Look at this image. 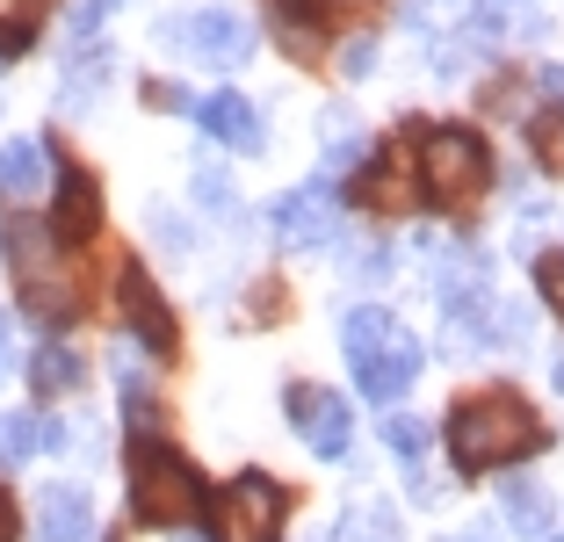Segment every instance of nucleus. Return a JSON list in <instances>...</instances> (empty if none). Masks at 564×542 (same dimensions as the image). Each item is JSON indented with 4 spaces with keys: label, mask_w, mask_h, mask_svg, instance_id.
Wrapping results in <instances>:
<instances>
[{
    "label": "nucleus",
    "mask_w": 564,
    "mask_h": 542,
    "mask_svg": "<svg viewBox=\"0 0 564 542\" xmlns=\"http://www.w3.org/2000/svg\"><path fill=\"white\" fill-rule=\"evenodd\" d=\"M326 542H399V521H391L383 507H362V513H348V521L333 528Z\"/></svg>",
    "instance_id": "21"
},
{
    "label": "nucleus",
    "mask_w": 564,
    "mask_h": 542,
    "mask_svg": "<svg viewBox=\"0 0 564 542\" xmlns=\"http://www.w3.org/2000/svg\"><path fill=\"white\" fill-rule=\"evenodd\" d=\"M123 318H131V333L152 347V355H174L182 347V333H174V312H166V296L152 290V275L145 268H123Z\"/></svg>",
    "instance_id": "10"
},
{
    "label": "nucleus",
    "mask_w": 564,
    "mask_h": 542,
    "mask_svg": "<svg viewBox=\"0 0 564 542\" xmlns=\"http://www.w3.org/2000/svg\"><path fill=\"white\" fill-rule=\"evenodd\" d=\"M0 355H8V318H0Z\"/></svg>",
    "instance_id": "33"
},
{
    "label": "nucleus",
    "mask_w": 564,
    "mask_h": 542,
    "mask_svg": "<svg viewBox=\"0 0 564 542\" xmlns=\"http://www.w3.org/2000/svg\"><path fill=\"white\" fill-rule=\"evenodd\" d=\"M217 521H225V542H275V528H282V492H275V477L239 470L232 492H225V507H217Z\"/></svg>",
    "instance_id": "7"
},
{
    "label": "nucleus",
    "mask_w": 564,
    "mask_h": 542,
    "mask_svg": "<svg viewBox=\"0 0 564 542\" xmlns=\"http://www.w3.org/2000/svg\"><path fill=\"white\" fill-rule=\"evenodd\" d=\"M529 145H535V160H543L550 174H564V109L535 116V123H529Z\"/></svg>",
    "instance_id": "22"
},
{
    "label": "nucleus",
    "mask_w": 564,
    "mask_h": 542,
    "mask_svg": "<svg viewBox=\"0 0 564 542\" xmlns=\"http://www.w3.org/2000/svg\"><path fill=\"white\" fill-rule=\"evenodd\" d=\"M95 225H101L95 174L66 166V174H58V196H51V239H58V247H80V239H95Z\"/></svg>",
    "instance_id": "11"
},
{
    "label": "nucleus",
    "mask_w": 564,
    "mask_h": 542,
    "mask_svg": "<svg viewBox=\"0 0 564 542\" xmlns=\"http://www.w3.org/2000/svg\"><path fill=\"white\" fill-rule=\"evenodd\" d=\"M123 412H131L138 427H145V434H152V383H145V377H138V369H123Z\"/></svg>",
    "instance_id": "25"
},
{
    "label": "nucleus",
    "mask_w": 564,
    "mask_h": 542,
    "mask_svg": "<svg viewBox=\"0 0 564 542\" xmlns=\"http://www.w3.org/2000/svg\"><path fill=\"white\" fill-rule=\"evenodd\" d=\"M550 542H564V535H550Z\"/></svg>",
    "instance_id": "36"
},
{
    "label": "nucleus",
    "mask_w": 564,
    "mask_h": 542,
    "mask_svg": "<svg viewBox=\"0 0 564 542\" xmlns=\"http://www.w3.org/2000/svg\"><path fill=\"white\" fill-rule=\"evenodd\" d=\"M304 15H318V22H362L377 0H297Z\"/></svg>",
    "instance_id": "24"
},
{
    "label": "nucleus",
    "mask_w": 564,
    "mask_h": 542,
    "mask_svg": "<svg viewBox=\"0 0 564 542\" xmlns=\"http://www.w3.org/2000/svg\"><path fill=\"white\" fill-rule=\"evenodd\" d=\"M196 196H203V203H217V210H232V181L217 174V166H196Z\"/></svg>",
    "instance_id": "26"
},
{
    "label": "nucleus",
    "mask_w": 564,
    "mask_h": 542,
    "mask_svg": "<svg viewBox=\"0 0 564 542\" xmlns=\"http://www.w3.org/2000/svg\"><path fill=\"white\" fill-rule=\"evenodd\" d=\"M80 377H87V361H80V347H73V340H44V347H36V361H30L36 391H73Z\"/></svg>",
    "instance_id": "18"
},
{
    "label": "nucleus",
    "mask_w": 564,
    "mask_h": 542,
    "mask_svg": "<svg viewBox=\"0 0 564 542\" xmlns=\"http://www.w3.org/2000/svg\"><path fill=\"white\" fill-rule=\"evenodd\" d=\"M51 181V152L36 145V138H8L0 145V196L8 203H36Z\"/></svg>",
    "instance_id": "13"
},
{
    "label": "nucleus",
    "mask_w": 564,
    "mask_h": 542,
    "mask_svg": "<svg viewBox=\"0 0 564 542\" xmlns=\"http://www.w3.org/2000/svg\"><path fill=\"white\" fill-rule=\"evenodd\" d=\"M275 36H282V51H290V58H318V30L304 22V8H297V0H290V8L275 15Z\"/></svg>",
    "instance_id": "23"
},
{
    "label": "nucleus",
    "mask_w": 564,
    "mask_h": 542,
    "mask_svg": "<svg viewBox=\"0 0 564 542\" xmlns=\"http://www.w3.org/2000/svg\"><path fill=\"white\" fill-rule=\"evenodd\" d=\"M44 542H95V513H87L80 485H51L44 492Z\"/></svg>",
    "instance_id": "14"
},
{
    "label": "nucleus",
    "mask_w": 564,
    "mask_h": 542,
    "mask_svg": "<svg viewBox=\"0 0 564 542\" xmlns=\"http://www.w3.org/2000/svg\"><path fill=\"white\" fill-rule=\"evenodd\" d=\"M543 296H550V312L564 318V253H543Z\"/></svg>",
    "instance_id": "27"
},
{
    "label": "nucleus",
    "mask_w": 564,
    "mask_h": 542,
    "mask_svg": "<svg viewBox=\"0 0 564 542\" xmlns=\"http://www.w3.org/2000/svg\"><path fill=\"white\" fill-rule=\"evenodd\" d=\"M145 101H152V109H188V95H182V87H166V80H152Z\"/></svg>",
    "instance_id": "29"
},
{
    "label": "nucleus",
    "mask_w": 564,
    "mask_h": 542,
    "mask_svg": "<svg viewBox=\"0 0 564 542\" xmlns=\"http://www.w3.org/2000/svg\"><path fill=\"white\" fill-rule=\"evenodd\" d=\"M58 442H66V427L44 420V412H8L0 420V463H30L36 448H58Z\"/></svg>",
    "instance_id": "15"
},
{
    "label": "nucleus",
    "mask_w": 564,
    "mask_h": 542,
    "mask_svg": "<svg viewBox=\"0 0 564 542\" xmlns=\"http://www.w3.org/2000/svg\"><path fill=\"white\" fill-rule=\"evenodd\" d=\"M131 507H138V521H152V528H196L203 513H210V485L196 477V463L174 442L138 434L131 442Z\"/></svg>",
    "instance_id": "2"
},
{
    "label": "nucleus",
    "mask_w": 564,
    "mask_h": 542,
    "mask_svg": "<svg viewBox=\"0 0 564 542\" xmlns=\"http://www.w3.org/2000/svg\"><path fill=\"white\" fill-rule=\"evenodd\" d=\"M51 0H0V51H22L36 36V22H44Z\"/></svg>",
    "instance_id": "20"
},
{
    "label": "nucleus",
    "mask_w": 564,
    "mask_h": 542,
    "mask_svg": "<svg viewBox=\"0 0 564 542\" xmlns=\"http://www.w3.org/2000/svg\"><path fill=\"white\" fill-rule=\"evenodd\" d=\"M160 36L182 58H196V66H247L253 58V30H247V15L239 8H188V15H166L160 22Z\"/></svg>",
    "instance_id": "5"
},
{
    "label": "nucleus",
    "mask_w": 564,
    "mask_h": 542,
    "mask_svg": "<svg viewBox=\"0 0 564 542\" xmlns=\"http://www.w3.org/2000/svg\"><path fill=\"white\" fill-rule=\"evenodd\" d=\"M550 377H557V391H564V355H557V361H550Z\"/></svg>",
    "instance_id": "32"
},
{
    "label": "nucleus",
    "mask_w": 564,
    "mask_h": 542,
    "mask_svg": "<svg viewBox=\"0 0 564 542\" xmlns=\"http://www.w3.org/2000/svg\"><path fill=\"white\" fill-rule=\"evenodd\" d=\"M362 166V138H340V145L326 152V174H355Z\"/></svg>",
    "instance_id": "28"
},
{
    "label": "nucleus",
    "mask_w": 564,
    "mask_h": 542,
    "mask_svg": "<svg viewBox=\"0 0 564 542\" xmlns=\"http://www.w3.org/2000/svg\"><path fill=\"white\" fill-rule=\"evenodd\" d=\"M275 239H282V247H297V253L340 239V210H333V196L318 188V181H312V188H290V196L275 203Z\"/></svg>",
    "instance_id": "9"
},
{
    "label": "nucleus",
    "mask_w": 564,
    "mask_h": 542,
    "mask_svg": "<svg viewBox=\"0 0 564 542\" xmlns=\"http://www.w3.org/2000/svg\"><path fill=\"white\" fill-rule=\"evenodd\" d=\"M182 542H203V535H182Z\"/></svg>",
    "instance_id": "35"
},
{
    "label": "nucleus",
    "mask_w": 564,
    "mask_h": 542,
    "mask_svg": "<svg viewBox=\"0 0 564 542\" xmlns=\"http://www.w3.org/2000/svg\"><path fill=\"white\" fill-rule=\"evenodd\" d=\"M290 420H297V434L312 442V456H326V463L348 456V442H355V412L340 405L333 391H312V383H297V391H290Z\"/></svg>",
    "instance_id": "8"
},
{
    "label": "nucleus",
    "mask_w": 564,
    "mask_h": 542,
    "mask_svg": "<svg viewBox=\"0 0 564 542\" xmlns=\"http://www.w3.org/2000/svg\"><path fill=\"white\" fill-rule=\"evenodd\" d=\"M0 542H15V499L0 492Z\"/></svg>",
    "instance_id": "30"
},
{
    "label": "nucleus",
    "mask_w": 564,
    "mask_h": 542,
    "mask_svg": "<svg viewBox=\"0 0 564 542\" xmlns=\"http://www.w3.org/2000/svg\"><path fill=\"white\" fill-rule=\"evenodd\" d=\"M188 116H196L203 131L217 138V145H261V116H253V101L247 95H225V87H217V95H203V101H188Z\"/></svg>",
    "instance_id": "12"
},
{
    "label": "nucleus",
    "mask_w": 564,
    "mask_h": 542,
    "mask_svg": "<svg viewBox=\"0 0 564 542\" xmlns=\"http://www.w3.org/2000/svg\"><path fill=\"white\" fill-rule=\"evenodd\" d=\"M485 181H492V160H485V145L470 131H427L420 138V188H427V203H442V210H464V203L485 196Z\"/></svg>",
    "instance_id": "4"
},
{
    "label": "nucleus",
    "mask_w": 564,
    "mask_h": 542,
    "mask_svg": "<svg viewBox=\"0 0 564 542\" xmlns=\"http://www.w3.org/2000/svg\"><path fill=\"white\" fill-rule=\"evenodd\" d=\"M0 247H8V268H15V282L30 290L36 312H51V318H66V312H73V282L58 275V239H51V225H36V217H15Z\"/></svg>",
    "instance_id": "6"
},
{
    "label": "nucleus",
    "mask_w": 564,
    "mask_h": 542,
    "mask_svg": "<svg viewBox=\"0 0 564 542\" xmlns=\"http://www.w3.org/2000/svg\"><path fill=\"white\" fill-rule=\"evenodd\" d=\"M427 420H413V412H383V448L413 470V485H427Z\"/></svg>",
    "instance_id": "17"
},
{
    "label": "nucleus",
    "mask_w": 564,
    "mask_h": 542,
    "mask_svg": "<svg viewBox=\"0 0 564 542\" xmlns=\"http://www.w3.org/2000/svg\"><path fill=\"white\" fill-rule=\"evenodd\" d=\"M456 542H492V535H456Z\"/></svg>",
    "instance_id": "34"
},
{
    "label": "nucleus",
    "mask_w": 564,
    "mask_h": 542,
    "mask_svg": "<svg viewBox=\"0 0 564 542\" xmlns=\"http://www.w3.org/2000/svg\"><path fill=\"white\" fill-rule=\"evenodd\" d=\"M340 347H348L355 383H362L377 405H391V398L413 391V377H420V340H413V333H405L391 312H377V304L348 312V326H340Z\"/></svg>",
    "instance_id": "3"
},
{
    "label": "nucleus",
    "mask_w": 564,
    "mask_h": 542,
    "mask_svg": "<svg viewBox=\"0 0 564 542\" xmlns=\"http://www.w3.org/2000/svg\"><path fill=\"white\" fill-rule=\"evenodd\" d=\"M434 8H470V0H413V15H434Z\"/></svg>",
    "instance_id": "31"
},
{
    "label": "nucleus",
    "mask_w": 564,
    "mask_h": 542,
    "mask_svg": "<svg viewBox=\"0 0 564 542\" xmlns=\"http://www.w3.org/2000/svg\"><path fill=\"white\" fill-rule=\"evenodd\" d=\"M101 80H109V51H101V58H95V51H87L80 66H73V73H66V95H58V101H66V116H80V109H95V95H101Z\"/></svg>",
    "instance_id": "19"
},
{
    "label": "nucleus",
    "mask_w": 564,
    "mask_h": 542,
    "mask_svg": "<svg viewBox=\"0 0 564 542\" xmlns=\"http://www.w3.org/2000/svg\"><path fill=\"white\" fill-rule=\"evenodd\" d=\"M535 448H543V420H535L514 391H485V398H470V405H456V420H448V456H456V470H507V463L535 456Z\"/></svg>",
    "instance_id": "1"
},
{
    "label": "nucleus",
    "mask_w": 564,
    "mask_h": 542,
    "mask_svg": "<svg viewBox=\"0 0 564 542\" xmlns=\"http://www.w3.org/2000/svg\"><path fill=\"white\" fill-rule=\"evenodd\" d=\"M499 513H507L514 535H550V492L535 477H507V485H499Z\"/></svg>",
    "instance_id": "16"
}]
</instances>
